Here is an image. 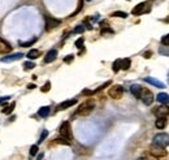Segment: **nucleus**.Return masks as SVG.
Returning a JSON list of instances; mask_svg holds the SVG:
<instances>
[{
  "mask_svg": "<svg viewBox=\"0 0 169 160\" xmlns=\"http://www.w3.org/2000/svg\"><path fill=\"white\" fill-rule=\"evenodd\" d=\"M94 107H95V103H94L92 99L86 100V102L82 103V104L79 105V108L77 109V115H79V116H87L88 113L92 112Z\"/></svg>",
  "mask_w": 169,
  "mask_h": 160,
  "instance_id": "f257e3e1",
  "label": "nucleus"
},
{
  "mask_svg": "<svg viewBox=\"0 0 169 160\" xmlns=\"http://www.w3.org/2000/svg\"><path fill=\"white\" fill-rule=\"evenodd\" d=\"M153 144L159 147L165 148L166 146H169V135L166 133H159L153 137Z\"/></svg>",
  "mask_w": 169,
  "mask_h": 160,
  "instance_id": "f03ea898",
  "label": "nucleus"
},
{
  "mask_svg": "<svg viewBox=\"0 0 169 160\" xmlns=\"http://www.w3.org/2000/svg\"><path fill=\"white\" fill-rule=\"evenodd\" d=\"M59 133H60V135H61V138L66 139V141H70V139L73 138L69 121H64V122L61 124V126H60V129H59Z\"/></svg>",
  "mask_w": 169,
  "mask_h": 160,
  "instance_id": "7ed1b4c3",
  "label": "nucleus"
},
{
  "mask_svg": "<svg viewBox=\"0 0 169 160\" xmlns=\"http://www.w3.org/2000/svg\"><path fill=\"white\" fill-rule=\"evenodd\" d=\"M139 99H142V102L144 103L146 105H151L153 103V99H155V98H153V94L148 89H142Z\"/></svg>",
  "mask_w": 169,
  "mask_h": 160,
  "instance_id": "20e7f679",
  "label": "nucleus"
},
{
  "mask_svg": "<svg viewBox=\"0 0 169 160\" xmlns=\"http://www.w3.org/2000/svg\"><path fill=\"white\" fill-rule=\"evenodd\" d=\"M151 7L148 3H139L138 5H135L134 8H133L131 11V14H134V16H140V14L146 13V12H150Z\"/></svg>",
  "mask_w": 169,
  "mask_h": 160,
  "instance_id": "39448f33",
  "label": "nucleus"
},
{
  "mask_svg": "<svg viewBox=\"0 0 169 160\" xmlns=\"http://www.w3.org/2000/svg\"><path fill=\"white\" fill-rule=\"evenodd\" d=\"M122 94H124V89H122V86H120V85H114V86H112L111 89L108 90V95L112 99H120V98L122 96Z\"/></svg>",
  "mask_w": 169,
  "mask_h": 160,
  "instance_id": "423d86ee",
  "label": "nucleus"
},
{
  "mask_svg": "<svg viewBox=\"0 0 169 160\" xmlns=\"http://www.w3.org/2000/svg\"><path fill=\"white\" fill-rule=\"evenodd\" d=\"M153 113H155L157 117H168V116H169V107H168V104H161L160 107L155 108V109H153Z\"/></svg>",
  "mask_w": 169,
  "mask_h": 160,
  "instance_id": "0eeeda50",
  "label": "nucleus"
},
{
  "mask_svg": "<svg viewBox=\"0 0 169 160\" xmlns=\"http://www.w3.org/2000/svg\"><path fill=\"white\" fill-rule=\"evenodd\" d=\"M150 152L152 156L155 157H161V156H166V151L163 148V147H159L156 146V144H152V146L150 147Z\"/></svg>",
  "mask_w": 169,
  "mask_h": 160,
  "instance_id": "6e6552de",
  "label": "nucleus"
},
{
  "mask_svg": "<svg viewBox=\"0 0 169 160\" xmlns=\"http://www.w3.org/2000/svg\"><path fill=\"white\" fill-rule=\"evenodd\" d=\"M60 24H61V21H60V20L53 18V17H46V30H47V31H49V30L57 27Z\"/></svg>",
  "mask_w": 169,
  "mask_h": 160,
  "instance_id": "1a4fd4ad",
  "label": "nucleus"
},
{
  "mask_svg": "<svg viewBox=\"0 0 169 160\" xmlns=\"http://www.w3.org/2000/svg\"><path fill=\"white\" fill-rule=\"evenodd\" d=\"M23 57V53L21 52H17V53H12L9 56H4V57L0 59L1 63H10V61H16V60H20V59Z\"/></svg>",
  "mask_w": 169,
  "mask_h": 160,
  "instance_id": "9d476101",
  "label": "nucleus"
},
{
  "mask_svg": "<svg viewBox=\"0 0 169 160\" xmlns=\"http://www.w3.org/2000/svg\"><path fill=\"white\" fill-rule=\"evenodd\" d=\"M143 81L152 85V86H155V87H159V89H164V87H165V85H164L163 82H160L156 78H152V77H146V78H143Z\"/></svg>",
  "mask_w": 169,
  "mask_h": 160,
  "instance_id": "9b49d317",
  "label": "nucleus"
},
{
  "mask_svg": "<svg viewBox=\"0 0 169 160\" xmlns=\"http://www.w3.org/2000/svg\"><path fill=\"white\" fill-rule=\"evenodd\" d=\"M75 103H77V99H70V100H65V102L60 103L59 105L56 107V111H62V109H66V108L72 107V105H74Z\"/></svg>",
  "mask_w": 169,
  "mask_h": 160,
  "instance_id": "f8f14e48",
  "label": "nucleus"
},
{
  "mask_svg": "<svg viewBox=\"0 0 169 160\" xmlns=\"http://www.w3.org/2000/svg\"><path fill=\"white\" fill-rule=\"evenodd\" d=\"M10 51H12V46L7 40L0 38V53H9Z\"/></svg>",
  "mask_w": 169,
  "mask_h": 160,
  "instance_id": "ddd939ff",
  "label": "nucleus"
},
{
  "mask_svg": "<svg viewBox=\"0 0 169 160\" xmlns=\"http://www.w3.org/2000/svg\"><path fill=\"white\" fill-rule=\"evenodd\" d=\"M57 57V51L56 50H49L48 52H47L46 57H44V63L46 64H49L52 63V61H55Z\"/></svg>",
  "mask_w": 169,
  "mask_h": 160,
  "instance_id": "4468645a",
  "label": "nucleus"
},
{
  "mask_svg": "<svg viewBox=\"0 0 169 160\" xmlns=\"http://www.w3.org/2000/svg\"><path fill=\"white\" fill-rule=\"evenodd\" d=\"M156 100H157L159 103H161V104H168L169 95L165 94V92H160V94H157V96H156Z\"/></svg>",
  "mask_w": 169,
  "mask_h": 160,
  "instance_id": "2eb2a0df",
  "label": "nucleus"
},
{
  "mask_svg": "<svg viewBox=\"0 0 169 160\" xmlns=\"http://www.w3.org/2000/svg\"><path fill=\"white\" fill-rule=\"evenodd\" d=\"M140 91H142V87H140L139 85H131V86H130V92H131L135 98L140 96Z\"/></svg>",
  "mask_w": 169,
  "mask_h": 160,
  "instance_id": "dca6fc26",
  "label": "nucleus"
},
{
  "mask_svg": "<svg viewBox=\"0 0 169 160\" xmlns=\"http://www.w3.org/2000/svg\"><path fill=\"white\" fill-rule=\"evenodd\" d=\"M166 124H168V120H166V117H159L157 120H156L155 125L157 129H164L166 126Z\"/></svg>",
  "mask_w": 169,
  "mask_h": 160,
  "instance_id": "f3484780",
  "label": "nucleus"
},
{
  "mask_svg": "<svg viewBox=\"0 0 169 160\" xmlns=\"http://www.w3.org/2000/svg\"><path fill=\"white\" fill-rule=\"evenodd\" d=\"M27 59H30V60H34V59H38L39 56H40V51L39 50H30L29 51L27 55Z\"/></svg>",
  "mask_w": 169,
  "mask_h": 160,
  "instance_id": "a211bd4d",
  "label": "nucleus"
},
{
  "mask_svg": "<svg viewBox=\"0 0 169 160\" xmlns=\"http://www.w3.org/2000/svg\"><path fill=\"white\" fill-rule=\"evenodd\" d=\"M14 107H16V103H12V104H9V105H5V107L1 109V112L5 113V115H10V113L13 112V108Z\"/></svg>",
  "mask_w": 169,
  "mask_h": 160,
  "instance_id": "6ab92c4d",
  "label": "nucleus"
},
{
  "mask_svg": "<svg viewBox=\"0 0 169 160\" xmlns=\"http://www.w3.org/2000/svg\"><path fill=\"white\" fill-rule=\"evenodd\" d=\"M130 65H131V60H130V59H124V60H121V69L127 70V69L130 68Z\"/></svg>",
  "mask_w": 169,
  "mask_h": 160,
  "instance_id": "aec40b11",
  "label": "nucleus"
},
{
  "mask_svg": "<svg viewBox=\"0 0 169 160\" xmlns=\"http://www.w3.org/2000/svg\"><path fill=\"white\" fill-rule=\"evenodd\" d=\"M38 115L40 117H47L49 115V107H42L38 111Z\"/></svg>",
  "mask_w": 169,
  "mask_h": 160,
  "instance_id": "412c9836",
  "label": "nucleus"
},
{
  "mask_svg": "<svg viewBox=\"0 0 169 160\" xmlns=\"http://www.w3.org/2000/svg\"><path fill=\"white\" fill-rule=\"evenodd\" d=\"M112 69H113L114 73H117V72L121 69V60H120V59H117V60L113 63V65H112Z\"/></svg>",
  "mask_w": 169,
  "mask_h": 160,
  "instance_id": "4be33fe9",
  "label": "nucleus"
},
{
  "mask_svg": "<svg viewBox=\"0 0 169 160\" xmlns=\"http://www.w3.org/2000/svg\"><path fill=\"white\" fill-rule=\"evenodd\" d=\"M111 16H112V17H121V18H126V17H127V13H126V12L117 11V12H113Z\"/></svg>",
  "mask_w": 169,
  "mask_h": 160,
  "instance_id": "5701e85b",
  "label": "nucleus"
},
{
  "mask_svg": "<svg viewBox=\"0 0 169 160\" xmlns=\"http://www.w3.org/2000/svg\"><path fill=\"white\" fill-rule=\"evenodd\" d=\"M34 66H35V64H34L33 61H26V63H23V69H25V70H30Z\"/></svg>",
  "mask_w": 169,
  "mask_h": 160,
  "instance_id": "b1692460",
  "label": "nucleus"
},
{
  "mask_svg": "<svg viewBox=\"0 0 169 160\" xmlns=\"http://www.w3.org/2000/svg\"><path fill=\"white\" fill-rule=\"evenodd\" d=\"M83 31H85V26H83V25H78V26H75L74 30H73V33H75V34H82Z\"/></svg>",
  "mask_w": 169,
  "mask_h": 160,
  "instance_id": "393cba45",
  "label": "nucleus"
},
{
  "mask_svg": "<svg viewBox=\"0 0 169 160\" xmlns=\"http://www.w3.org/2000/svg\"><path fill=\"white\" fill-rule=\"evenodd\" d=\"M38 150H39L38 144H33V146H31V148H30V155H31V156H35V155L38 154Z\"/></svg>",
  "mask_w": 169,
  "mask_h": 160,
  "instance_id": "a878e982",
  "label": "nucleus"
},
{
  "mask_svg": "<svg viewBox=\"0 0 169 160\" xmlns=\"http://www.w3.org/2000/svg\"><path fill=\"white\" fill-rule=\"evenodd\" d=\"M161 43H163L165 47H169V34L164 35V37L161 38Z\"/></svg>",
  "mask_w": 169,
  "mask_h": 160,
  "instance_id": "bb28decb",
  "label": "nucleus"
},
{
  "mask_svg": "<svg viewBox=\"0 0 169 160\" xmlns=\"http://www.w3.org/2000/svg\"><path fill=\"white\" fill-rule=\"evenodd\" d=\"M109 85H111V81H107V82H105V83H104V85H101V86H100V87H98V89H96V90H94V91H92V94H96V92H99V91H100V90H103V89H104V87L109 86Z\"/></svg>",
  "mask_w": 169,
  "mask_h": 160,
  "instance_id": "cd10ccee",
  "label": "nucleus"
},
{
  "mask_svg": "<svg viewBox=\"0 0 169 160\" xmlns=\"http://www.w3.org/2000/svg\"><path fill=\"white\" fill-rule=\"evenodd\" d=\"M47 135H48V131H47V130L42 131V135H40V138H39V141H38V144L42 143V142H44V139L47 138Z\"/></svg>",
  "mask_w": 169,
  "mask_h": 160,
  "instance_id": "c85d7f7f",
  "label": "nucleus"
},
{
  "mask_svg": "<svg viewBox=\"0 0 169 160\" xmlns=\"http://www.w3.org/2000/svg\"><path fill=\"white\" fill-rule=\"evenodd\" d=\"M49 89H51V82H46V83H44V86L42 87V92H47V91H49Z\"/></svg>",
  "mask_w": 169,
  "mask_h": 160,
  "instance_id": "c756f323",
  "label": "nucleus"
},
{
  "mask_svg": "<svg viewBox=\"0 0 169 160\" xmlns=\"http://www.w3.org/2000/svg\"><path fill=\"white\" fill-rule=\"evenodd\" d=\"M83 43H85V39H83V38H79V39H77V42H75V47H77V48H82L83 47Z\"/></svg>",
  "mask_w": 169,
  "mask_h": 160,
  "instance_id": "7c9ffc66",
  "label": "nucleus"
},
{
  "mask_svg": "<svg viewBox=\"0 0 169 160\" xmlns=\"http://www.w3.org/2000/svg\"><path fill=\"white\" fill-rule=\"evenodd\" d=\"M55 143H60V144H69L70 142H69V141H66V139H64V138H57L56 141H55Z\"/></svg>",
  "mask_w": 169,
  "mask_h": 160,
  "instance_id": "2f4dec72",
  "label": "nucleus"
},
{
  "mask_svg": "<svg viewBox=\"0 0 169 160\" xmlns=\"http://www.w3.org/2000/svg\"><path fill=\"white\" fill-rule=\"evenodd\" d=\"M105 34H113V30L112 29H101V35H105Z\"/></svg>",
  "mask_w": 169,
  "mask_h": 160,
  "instance_id": "473e14b6",
  "label": "nucleus"
},
{
  "mask_svg": "<svg viewBox=\"0 0 169 160\" xmlns=\"http://www.w3.org/2000/svg\"><path fill=\"white\" fill-rule=\"evenodd\" d=\"M73 59H74V56H73V55H68L64 59V63H72Z\"/></svg>",
  "mask_w": 169,
  "mask_h": 160,
  "instance_id": "72a5a7b5",
  "label": "nucleus"
},
{
  "mask_svg": "<svg viewBox=\"0 0 169 160\" xmlns=\"http://www.w3.org/2000/svg\"><path fill=\"white\" fill-rule=\"evenodd\" d=\"M34 42H35V39H31V40H30V42L20 43V44H21V46H22V47H29V46H30V44H33V43H34Z\"/></svg>",
  "mask_w": 169,
  "mask_h": 160,
  "instance_id": "f704fd0d",
  "label": "nucleus"
},
{
  "mask_svg": "<svg viewBox=\"0 0 169 160\" xmlns=\"http://www.w3.org/2000/svg\"><path fill=\"white\" fill-rule=\"evenodd\" d=\"M9 98H10V96H1V98H0V103H1V102H7V100H9Z\"/></svg>",
  "mask_w": 169,
  "mask_h": 160,
  "instance_id": "c9c22d12",
  "label": "nucleus"
},
{
  "mask_svg": "<svg viewBox=\"0 0 169 160\" xmlns=\"http://www.w3.org/2000/svg\"><path fill=\"white\" fill-rule=\"evenodd\" d=\"M160 53H166V55H169V51H166V50H164V48H160Z\"/></svg>",
  "mask_w": 169,
  "mask_h": 160,
  "instance_id": "e433bc0d",
  "label": "nucleus"
},
{
  "mask_svg": "<svg viewBox=\"0 0 169 160\" xmlns=\"http://www.w3.org/2000/svg\"><path fill=\"white\" fill-rule=\"evenodd\" d=\"M144 57H146V59H150V57H151V52H150V51H147V52L144 53Z\"/></svg>",
  "mask_w": 169,
  "mask_h": 160,
  "instance_id": "4c0bfd02",
  "label": "nucleus"
},
{
  "mask_svg": "<svg viewBox=\"0 0 169 160\" xmlns=\"http://www.w3.org/2000/svg\"><path fill=\"white\" fill-rule=\"evenodd\" d=\"M27 89H30V90H33V89H35V85H33V83H30V85H27Z\"/></svg>",
  "mask_w": 169,
  "mask_h": 160,
  "instance_id": "58836bf2",
  "label": "nucleus"
},
{
  "mask_svg": "<svg viewBox=\"0 0 169 160\" xmlns=\"http://www.w3.org/2000/svg\"><path fill=\"white\" fill-rule=\"evenodd\" d=\"M86 1H91V0H86Z\"/></svg>",
  "mask_w": 169,
  "mask_h": 160,
  "instance_id": "ea45409f",
  "label": "nucleus"
},
{
  "mask_svg": "<svg viewBox=\"0 0 169 160\" xmlns=\"http://www.w3.org/2000/svg\"><path fill=\"white\" fill-rule=\"evenodd\" d=\"M168 79H169V78H168Z\"/></svg>",
  "mask_w": 169,
  "mask_h": 160,
  "instance_id": "a19ab883",
  "label": "nucleus"
}]
</instances>
